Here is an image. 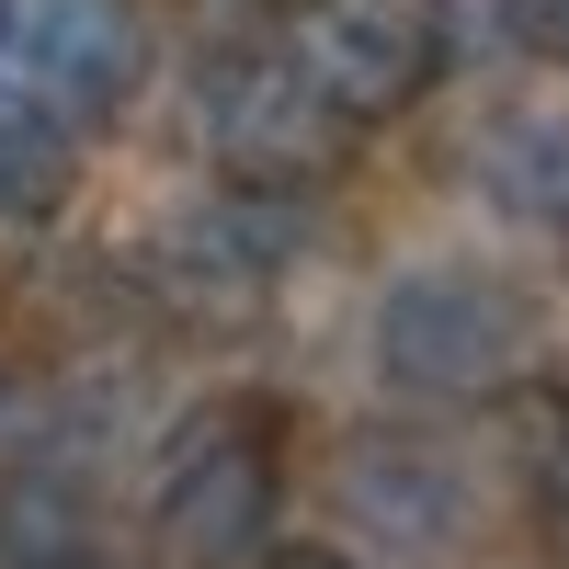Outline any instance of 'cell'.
I'll list each match as a JSON object with an SVG mask.
<instances>
[{"label":"cell","mask_w":569,"mask_h":569,"mask_svg":"<svg viewBox=\"0 0 569 569\" xmlns=\"http://www.w3.org/2000/svg\"><path fill=\"white\" fill-rule=\"evenodd\" d=\"M365 342H376V376H388L399 399L467 410V399H501V388H512L536 319H525V297H512L501 273H479V262H410L388 297H376V330H365Z\"/></svg>","instance_id":"obj_1"},{"label":"cell","mask_w":569,"mask_h":569,"mask_svg":"<svg viewBox=\"0 0 569 569\" xmlns=\"http://www.w3.org/2000/svg\"><path fill=\"white\" fill-rule=\"evenodd\" d=\"M273 433L262 410H194L182 433L160 445V479H149V536L182 569H240L273 536Z\"/></svg>","instance_id":"obj_2"},{"label":"cell","mask_w":569,"mask_h":569,"mask_svg":"<svg viewBox=\"0 0 569 569\" xmlns=\"http://www.w3.org/2000/svg\"><path fill=\"white\" fill-rule=\"evenodd\" d=\"M194 137L228 182H284V194L330 182V160L353 149V126L297 80L284 46H217L194 69Z\"/></svg>","instance_id":"obj_3"},{"label":"cell","mask_w":569,"mask_h":569,"mask_svg":"<svg viewBox=\"0 0 569 569\" xmlns=\"http://www.w3.org/2000/svg\"><path fill=\"white\" fill-rule=\"evenodd\" d=\"M273 46L297 58V80L319 91L342 126H388L433 91V23L388 12V0H284L273 12Z\"/></svg>","instance_id":"obj_4"},{"label":"cell","mask_w":569,"mask_h":569,"mask_svg":"<svg viewBox=\"0 0 569 569\" xmlns=\"http://www.w3.org/2000/svg\"><path fill=\"white\" fill-rule=\"evenodd\" d=\"M308 251V194L284 182H217L206 206H182L160 228V284L194 308H251L284 284V262Z\"/></svg>","instance_id":"obj_5"},{"label":"cell","mask_w":569,"mask_h":569,"mask_svg":"<svg viewBox=\"0 0 569 569\" xmlns=\"http://www.w3.org/2000/svg\"><path fill=\"white\" fill-rule=\"evenodd\" d=\"M12 80L34 103H58L80 137L114 126L137 103V80H149V12H137V0H23Z\"/></svg>","instance_id":"obj_6"},{"label":"cell","mask_w":569,"mask_h":569,"mask_svg":"<svg viewBox=\"0 0 569 569\" xmlns=\"http://www.w3.org/2000/svg\"><path fill=\"white\" fill-rule=\"evenodd\" d=\"M342 512H353V536H376L388 558H456L467 525H479L456 456L421 445V433H353L342 445Z\"/></svg>","instance_id":"obj_7"},{"label":"cell","mask_w":569,"mask_h":569,"mask_svg":"<svg viewBox=\"0 0 569 569\" xmlns=\"http://www.w3.org/2000/svg\"><path fill=\"white\" fill-rule=\"evenodd\" d=\"M80 194V126L0 69V228H46Z\"/></svg>","instance_id":"obj_8"},{"label":"cell","mask_w":569,"mask_h":569,"mask_svg":"<svg viewBox=\"0 0 569 569\" xmlns=\"http://www.w3.org/2000/svg\"><path fill=\"white\" fill-rule=\"evenodd\" d=\"M479 194L501 217H569V126L558 114H512L479 149Z\"/></svg>","instance_id":"obj_9"},{"label":"cell","mask_w":569,"mask_h":569,"mask_svg":"<svg viewBox=\"0 0 569 569\" xmlns=\"http://www.w3.org/2000/svg\"><path fill=\"white\" fill-rule=\"evenodd\" d=\"M525 46H547V58L569 69V0H525Z\"/></svg>","instance_id":"obj_10"},{"label":"cell","mask_w":569,"mask_h":569,"mask_svg":"<svg viewBox=\"0 0 569 569\" xmlns=\"http://www.w3.org/2000/svg\"><path fill=\"white\" fill-rule=\"evenodd\" d=\"M262 569H353V558H342V547H273Z\"/></svg>","instance_id":"obj_11"},{"label":"cell","mask_w":569,"mask_h":569,"mask_svg":"<svg viewBox=\"0 0 569 569\" xmlns=\"http://www.w3.org/2000/svg\"><path fill=\"white\" fill-rule=\"evenodd\" d=\"M12 34H23V0H0V69H12Z\"/></svg>","instance_id":"obj_12"},{"label":"cell","mask_w":569,"mask_h":569,"mask_svg":"<svg viewBox=\"0 0 569 569\" xmlns=\"http://www.w3.org/2000/svg\"><path fill=\"white\" fill-rule=\"evenodd\" d=\"M58 569H114V558H91V547H80V558H58Z\"/></svg>","instance_id":"obj_13"},{"label":"cell","mask_w":569,"mask_h":569,"mask_svg":"<svg viewBox=\"0 0 569 569\" xmlns=\"http://www.w3.org/2000/svg\"><path fill=\"white\" fill-rule=\"evenodd\" d=\"M558 228H569V217H558Z\"/></svg>","instance_id":"obj_14"}]
</instances>
